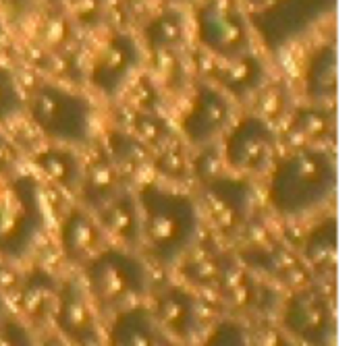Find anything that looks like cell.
I'll return each instance as SVG.
<instances>
[{
    "mask_svg": "<svg viewBox=\"0 0 355 346\" xmlns=\"http://www.w3.org/2000/svg\"><path fill=\"white\" fill-rule=\"evenodd\" d=\"M33 166L40 174L62 191L77 193L83 176V162L69 145H52L33 156Z\"/></svg>",
    "mask_w": 355,
    "mask_h": 346,
    "instance_id": "obj_25",
    "label": "cell"
},
{
    "mask_svg": "<svg viewBox=\"0 0 355 346\" xmlns=\"http://www.w3.org/2000/svg\"><path fill=\"white\" fill-rule=\"evenodd\" d=\"M133 135L144 141L152 152L160 149L168 141L175 139V133L166 118L156 114L154 110H139L133 116Z\"/></svg>",
    "mask_w": 355,
    "mask_h": 346,
    "instance_id": "obj_30",
    "label": "cell"
},
{
    "mask_svg": "<svg viewBox=\"0 0 355 346\" xmlns=\"http://www.w3.org/2000/svg\"><path fill=\"white\" fill-rule=\"evenodd\" d=\"M94 214L112 245L139 251V208L135 191L125 187Z\"/></svg>",
    "mask_w": 355,
    "mask_h": 346,
    "instance_id": "obj_21",
    "label": "cell"
},
{
    "mask_svg": "<svg viewBox=\"0 0 355 346\" xmlns=\"http://www.w3.org/2000/svg\"><path fill=\"white\" fill-rule=\"evenodd\" d=\"M15 166H17V147L0 135V176H12L15 172Z\"/></svg>",
    "mask_w": 355,
    "mask_h": 346,
    "instance_id": "obj_35",
    "label": "cell"
},
{
    "mask_svg": "<svg viewBox=\"0 0 355 346\" xmlns=\"http://www.w3.org/2000/svg\"><path fill=\"white\" fill-rule=\"evenodd\" d=\"M29 118L58 145H85L92 137L94 108L89 100L58 83H40L25 102Z\"/></svg>",
    "mask_w": 355,
    "mask_h": 346,
    "instance_id": "obj_6",
    "label": "cell"
},
{
    "mask_svg": "<svg viewBox=\"0 0 355 346\" xmlns=\"http://www.w3.org/2000/svg\"><path fill=\"white\" fill-rule=\"evenodd\" d=\"M304 91L312 104H327L337 98V48L335 42L318 46L304 66Z\"/></svg>",
    "mask_w": 355,
    "mask_h": 346,
    "instance_id": "obj_24",
    "label": "cell"
},
{
    "mask_svg": "<svg viewBox=\"0 0 355 346\" xmlns=\"http://www.w3.org/2000/svg\"><path fill=\"white\" fill-rule=\"evenodd\" d=\"M0 6L12 17V19H23L31 12L33 0H0Z\"/></svg>",
    "mask_w": 355,
    "mask_h": 346,
    "instance_id": "obj_36",
    "label": "cell"
},
{
    "mask_svg": "<svg viewBox=\"0 0 355 346\" xmlns=\"http://www.w3.org/2000/svg\"><path fill=\"white\" fill-rule=\"evenodd\" d=\"M25 110L19 83L8 66L0 62V122H8Z\"/></svg>",
    "mask_w": 355,
    "mask_h": 346,
    "instance_id": "obj_32",
    "label": "cell"
},
{
    "mask_svg": "<svg viewBox=\"0 0 355 346\" xmlns=\"http://www.w3.org/2000/svg\"><path fill=\"white\" fill-rule=\"evenodd\" d=\"M291 133L302 137L306 145H324L335 135V110L324 104L302 106L291 112Z\"/></svg>",
    "mask_w": 355,
    "mask_h": 346,
    "instance_id": "obj_27",
    "label": "cell"
},
{
    "mask_svg": "<svg viewBox=\"0 0 355 346\" xmlns=\"http://www.w3.org/2000/svg\"><path fill=\"white\" fill-rule=\"evenodd\" d=\"M10 311H12V309H10V303H8V299H6V297L0 293V322H2V320H4V318L10 313Z\"/></svg>",
    "mask_w": 355,
    "mask_h": 346,
    "instance_id": "obj_38",
    "label": "cell"
},
{
    "mask_svg": "<svg viewBox=\"0 0 355 346\" xmlns=\"http://www.w3.org/2000/svg\"><path fill=\"white\" fill-rule=\"evenodd\" d=\"M50 330L71 346H104V320L79 276L60 278Z\"/></svg>",
    "mask_w": 355,
    "mask_h": 346,
    "instance_id": "obj_12",
    "label": "cell"
},
{
    "mask_svg": "<svg viewBox=\"0 0 355 346\" xmlns=\"http://www.w3.org/2000/svg\"><path fill=\"white\" fill-rule=\"evenodd\" d=\"M139 208V249L158 268H177L202 237L198 199L166 183L148 181L135 191Z\"/></svg>",
    "mask_w": 355,
    "mask_h": 346,
    "instance_id": "obj_1",
    "label": "cell"
},
{
    "mask_svg": "<svg viewBox=\"0 0 355 346\" xmlns=\"http://www.w3.org/2000/svg\"><path fill=\"white\" fill-rule=\"evenodd\" d=\"M227 253L229 251H225V249L216 247L214 243H208L200 237V241L191 247V251L177 266L181 282H185L200 295L214 293Z\"/></svg>",
    "mask_w": 355,
    "mask_h": 346,
    "instance_id": "obj_23",
    "label": "cell"
},
{
    "mask_svg": "<svg viewBox=\"0 0 355 346\" xmlns=\"http://www.w3.org/2000/svg\"><path fill=\"white\" fill-rule=\"evenodd\" d=\"M196 35L202 48L218 60L252 52V27L239 0H202L196 10Z\"/></svg>",
    "mask_w": 355,
    "mask_h": 346,
    "instance_id": "obj_10",
    "label": "cell"
},
{
    "mask_svg": "<svg viewBox=\"0 0 355 346\" xmlns=\"http://www.w3.org/2000/svg\"><path fill=\"white\" fill-rule=\"evenodd\" d=\"M185 15L177 8H166L152 17L144 27V39L148 50L154 54H164L177 50L185 39Z\"/></svg>",
    "mask_w": 355,
    "mask_h": 346,
    "instance_id": "obj_28",
    "label": "cell"
},
{
    "mask_svg": "<svg viewBox=\"0 0 355 346\" xmlns=\"http://www.w3.org/2000/svg\"><path fill=\"white\" fill-rule=\"evenodd\" d=\"M106 156L119 170L125 183L133 181L146 166L152 164V149L133 133L112 131L106 139Z\"/></svg>",
    "mask_w": 355,
    "mask_h": 346,
    "instance_id": "obj_26",
    "label": "cell"
},
{
    "mask_svg": "<svg viewBox=\"0 0 355 346\" xmlns=\"http://www.w3.org/2000/svg\"><path fill=\"white\" fill-rule=\"evenodd\" d=\"M46 233L42 183L29 172H17L0 187V260L12 266L25 262Z\"/></svg>",
    "mask_w": 355,
    "mask_h": 346,
    "instance_id": "obj_4",
    "label": "cell"
},
{
    "mask_svg": "<svg viewBox=\"0 0 355 346\" xmlns=\"http://www.w3.org/2000/svg\"><path fill=\"white\" fill-rule=\"evenodd\" d=\"M189 346H254L250 326L237 318L227 316L208 326V330Z\"/></svg>",
    "mask_w": 355,
    "mask_h": 346,
    "instance_id": "obj_29",
    "label": "cell"
},
{
    "mask_svg": "<svg viewBox=\"0 0 355 346\" xmlns=\"http://www.w3.org/2000/svg\"><path fill=\"white\" fill-rule=\"evenodd\" d=\"M106 322L112 316L144 305L154 289L152 266L137 249L106 245L77 274Z\"/></svg>",
    "mask_w": 355,
    "mask_h": 346,
    "instance_id": "obj_3",
    "label": "cell"
},
{
    "mask_svg": "<svg viewBox=\"0 0 355 346\" xmlns=\"http://www.w3.org/2000/svg\"><path fill=\"white\" fill-rule=\"evenodd\" d=\"M2 39H4V27H2V23H0V44H2Z\"/></svg>",
    "mask_w": 355,
    "mask_h": 346,
    "instance_id": "obj_39",
    "label": "cell"
},
{
    "mask_svg": "<svg viewBox=\"0 0 355 346\" xmlns=\"http://www.w3.org/2000/svg\"><path fill=\"white\" fill-rule=\"evenodd\" d=\"M277 326L293 346H335V295L327 282H308L283 295Z\"/></svg>",
    "mask_w": 355,
    "mask_h": 346,
    "instance_id": "obj_5",
    "label": "cell"
},
{
    "mask_svg": "<svg viewBox=\"0 0 355 346\" xmlns=\"http://www.w3.org/2000/svg\"><path fill=\"white\" fill-rule=\"evenodd\" d=\"M231 116L233 106L229 95L214 83H198L181 118V135L193 147L210 145L229 129Z\"/></svg>",
    "mask_w": 355,
    "mask_h": 346,
    "instance_id": "obj_14",
    "label": "cell"
},
{
    "mask_svg": "<svg viewBox=\"0 0 355 346\" xmlns=\"http://www.w3.org/2000/svg\"><path fill=\"white\" fill-rule=\"evenodd\" d=\"M152 166L168 183H181L191 176V162H187L183 147L173 139L160 149L152 152Z\"/></svg>",
    "mask_w": 355,
    "mask_h": 346,
    "instance_id": "obj_31",
    "label": "cell"
},
{
    "mask_svg": "<svg viewBox=\"0 0 355 346\" xmlns=\"http://www.w3.org/2000/svg\"><path fill=\"white\" fill-rule=\"evenodd\" d=\"M104 346H177L156 324L148 305L125 309L104 322Z\"/></svg>",
    "mask_w": 355,
    "mask_h": 346,
    "instance_id": "obj_19",
    "label": "cell"
},
{
    "mask_svg": "<svg viewBox=\"0 0 355 346\" xmlns=\"http://www.w3.org/2000/svg\"><path fill=\"white\" fill-rule=\"evenodd\" d=\"M173 2H187V0H173Z\"/></svg>",
    "mask_w": 355,
    "mask_h": 346,
    "instance_id": "obj_41",
    "label": "cell"
},
{
    "mask_svg": "<svg viewBox=\"0 0 355 346\" xmlns=\"http://www.w3.org/2000/svg\"><path fill=\"white\" fill-rule=\"evenodd\" d=\"M146 305L158 328L177 346L196 343L210 326L204 313V295L181 280L154 284Z\"/></svg>",
    "mask_w": 355,
    "mask_h": 346,
    "instance_id": "obj_9",
    "label": "cell"
},
{
    "mask_svg": "<svg viewBox=\"0 0 355 346\" xmlns=\"http://www.w3.org/2000/svg\"><path fill=\"white\" fill-rule=\"evenodd\" d=\"M0 346H37V334L15 311H10L0 322Z\"/></svg>",
    "mask_w": 355,
    "mask_h": 346,
    "instance_id": "obj_33",
    "label": "cell"
},
{
    "mask_svg": "<svg viewBox=\"0 0 355 346\" xmlns=\"http://www.w3.org/2000/svg\"><path fill=\"white\" fill-rule=\"evenodd\" d=\"M139 62L141 52L135 37L125 31L112 33L92 62L89 81L100 93L114 98L127 85Z\"/></svg>",
    "mask_w": 355,
    "mask_h": 346,
    "instance_id": "obj_16",
    "label": "cell"
},
{
    "mask_svg": "<svg viewBox=\"0 0 355 346\" xmlns=\"http://www.w3.org/2000/svg\"><path fill=\"white\" fill-rule=\"evenodd\" d=\"M235 255L258 278H262L275 286H283L287 291L304 286L314 280L310 276L308 268L304 266L297 249H293L281 241H275V239L252 241Z\"/></svg>",
    "mask_w": 355,
    "mask_h": 346,
    "instance_id": "obj_13",
    "label": "cell"
},
{
    "mask_svg": "<svg viewBox=\"0 0 355 346\" xmlns=\"http://www.w3.org/2000/svg\"><path fill=\"white\" fill-rule=\"evenodd\" d=\"M37 346H71L67 340H62L56 332H40L37 334Z\"/></svg>",
    "mask_w": 355,
    "mask_h": 346,
    "instance_id": "obj_37",
    "label": "cell"
},
{
    "mask_svg": "<svg viewBox=\"0 0 355 346\" xmlns=\"http://www.w3.org/2000/svg\"><path fill=\"white\" fill-rule=\"evenodd\" d=\"M277 133L270 120L258 112L239 118L227 129L220 158L229 172L254 176L268 172L277 162Z\"/></svg>",
    "mask_w": 355,
    "mask_h": 346,
    "instance_id": "obj_11",
    "label": "cell"
},
{
    "mask_svg": "<svg viewBox=\"0 0 355 346\" xmlns=\"http://www.w3.org/2000/svg\"><path fill=\"white\" fill-rule=\"evenodd\" d=\"M297 253L316 282L333 284L337 274L339 249H337V218L333 214L320 218L304 235Z\"/></svg>",
    "mask_w": 355,
    "mask_h": 346,
    "instance_id": "obj_18",
    "label": "cell"
},
{
    "mask_svg": "<svg viewBox=\"0 0 355 346\" xmlns=\"http://www.w3.org/2000/svg\"><path fill=\"white\" fill-rule=\"evenodd\" d=\"M198 206L202 218L218 237L237 239L252 224L256 210V187L248 176L220 172L202 183Z\"/></svg>",
    "mask_w": 355,
    "mask_h": 346,
    "instance_id": "obj_8",
    "label": "cell"
},
{
    "mask_svg": "<svg viewBox=\"0 0 355 346\" xmlns=\"http://www.w3.org/2000/svg\"><path fill=\"white\" fill-rule=\"evenodd\" d=\"M266 75L268 73L264 60L254 52H248L233 60L214 58V64L210 69L212 83L227 95L239 100L256 95L266 85Z\"/></svg>",
    "mask_w": 355,
    "mask_h": 346,
    "instance_id": "obj_20",
    "label": "cell"
},
{
    "mask_svg": "<svg viewBox=\"0 0 355 346\" xmlns=\"http://www.w3.org/2000/svg\"><path fill=\"white\" fill-rule=\"evenodd\" d=\"M69 17L83 27H98L104 21L108 0H62Z\"/></svg>",
    "mask_w": 355,
    "mask_h": 346,
    "instance_id": "obj_34",
    "label": "cell"
},
{
    "mask_svg": "<svg viewBox=\"0 0 355 346\" xmlns=\"http://www.w3.org/2000/svg\"><path fill=\"white\" fill-rule=\"evenodd\" d=\"M48 2H50V4H60L62 0H48Z\"/></svg>",
    "mask_w": 355,
    "mask_h": 346,
    "instance_id": "obj_40",
    "label": "cell"
},
{
    "mask_svg": "<svg viewBox=\"0 0 355 346\" xmlns=\"http://www.w3.org/2000/svg\"><path fill=\"white\" fill-rule=\"evenodd\" d=\"M335 191L337 164L324 145H302L270 168L268 203L279 218L314 216L333 201Z\"/></svg>",
    "mask_w": 355,
    "mask_h": 346,
    "instance_id": "obj_2",
    "label": "cell"
},
{
    "mask_svg": "<svg viewBox=\"0 0 355 346\" xmlns=\"http://www.w3.org/2000/svg\"><path fill=\"white\" fill-rule=\"evenodd\" d=\"M58 284H60V276H56L46 266H29L21 270L17 286L8 297V303L12 301L10 309L35 332L37 328L50 326V316L58 295Z\"/></svg>",
    "mask_w": 355,
    "mask_h": 346,
    "instance_id": "obj_15",
    "label": "cell"
},
{
    "mask_svg": "<svg viewBox=\"0 0 355 346\" xmlns=\"http://www.w3.org/2000/svg\"><path fill=\"white\" fill-rule=\"evenodd\" d=\"M239 4L260 42L281 52L331 17L337 0H239Z\"/></svg>",
    "mask_w": 355,
    "mask_h": 346,
    "instance_id": "obj_7",
    "label": "cell"
},
{
    "mask_svg": "<svg viewBox=\"0 0 355 346\" xmlns=\"http://www.w3.org/2000/svg\"><path fill=\"white\" fill-rule=\"evenodd\" d=\"M56 241H58V251L64 264L77 270H81L106 245H110L96 214L83 208L81 203L71 208L60 218Z\"/></svg>",
    "mask_w": 355,
    "mask_h": 346,
    "instance_id": "obj_17",
    "label": "cell"
},
{
    "mask_svg": "<svg viewBox=\"0 0 355 346\" xmlns=\"http://www.w3.org/2000/svg\"><path fill=\"white\" fill-rule=\"evenodd\" d=\"M125 187L127 185L123 176L108 160L106 152H98L87 164H83V176L77 195L83 208H87L89 212H98Z\"/></svg>",
    "mask_w": 355,
    "mask_h": 346,
    "instance_id": "obj_22",
    "label": "cell"
}]
</instances>
